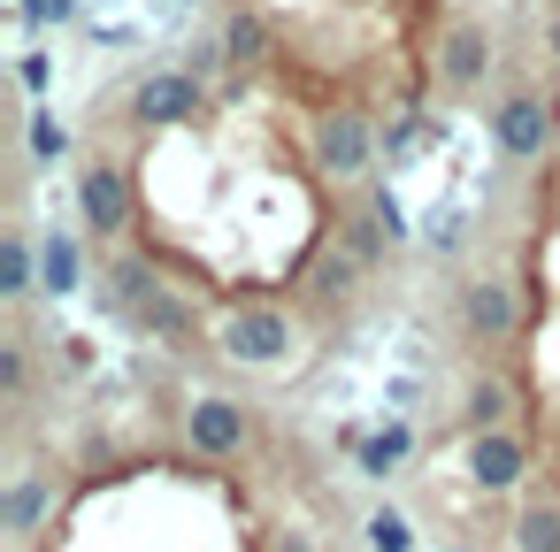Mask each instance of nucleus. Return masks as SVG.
<instances>
[{
    "label": "nucleus",
    "instance_id": "1",
    "mask_svg": "<svg viewBox=\"0 0 560 552\" xmlns=\"http://www.w3.org/2000/svg\"><path fill=\"white\" fill-rule=\"evenodd\" d=\"M292 345H300V322H292L284 307H238V315L223 322V353L246 361V368H284Z\"/></svg>",
    "mask_w": 560,
    "mask_h": 552
},
{
    "label": "nucleus",
    "instance_id": "2",
    "mask_svg": "<svg viewBox=\"0 0 560 552\" xmlns=\"http://www.w3.org/2000/svg\"><path fill=\"white\" fill-rule=\"evenodd\" d=\"M185 445L200 460H238L254 445V414L223 391H200V399H185Z\"/></svg>",
    "mask_w": 560,
    "mask_h": 552
},
{
    "label": "nucleus",
    "instance_id": "3",
    "mask_svg": "<svg viewBox=\"0 0 560 552\" xmlns=\"http://www.w3.org/2000/svg\"><path fill=\"white\" fill-rule=\"evenodd\" d=\"M514 322H522V300H514V284H499V277H476V284H460V330H468L476 345H499V338H514Z\"/></svg>",
    "mask_w": 560,
    "mask_h": 552
},
{
    "label": "nucleus",
    "instance_id": "4",
    "mask_svg": "<svg viewBox=\"0 0 560 552\" xmlns=\"http://www.w3.org/2000/svg\"><path fill=\"white\" fill-rule=\"evenodd\" d=\"M315 154H323V169H330V177H369V154H376V139H369V116H353V108H330V116L315 124Z\"/></svg>",
    "mask_w": 560,
    "mask_h": 552
},
{
    "label": "nucleus",
    "instance_id": "5",
    "mask_svg": "<svg viewBox=\"0 0 560 552\" xmlns=\"http://www.w3.org/2000/svg\"><path fill=\"white\" fill-rule=\"evenodd\" d=\"M529 475V445L514 437V430H483L476 445H468V483H483V491H514Z\"/></svg>",
    "mask_w": 560,
    "mask_h": 552
},
{
    "label": "nucleus",
    "instance_id": "6",
    "mask_svg": "<svg viewBox=\"0 0 560 552\" xmlns=\"http://www.w3.org/2000/svg\"><path fill=\"white\" fill-rule=\"evenodd\" d=\"M491 139H499V154H514V162H537L545 146H552V116H545V101H506L499 116H491Z\"/></svg>",
    "mask_w": 560,
    "mask_h": 552
},
{
    "label": "nucleus",
    "instance_id": "7",
    "mask_svg": "<svg viewBox=\"0 0 560 552\" xmlns=\"http://www.w3.org/2000/svg\"><path fill=\"white\" fill-rule=\"evenodd\" d=\"M78 208H85V231H101V238H124V223H131V192L108 162H93L78 177Z\"/></svg>",
    "mask_w": 560,
    "mask_h": 552
},
{
    "label": "nucleus",
    "instance_id": "8",
    "mask_svg": "<svg viewBox=\"0 0 560 552\" xmlns=\"http://www.w3.org/2000/svg\"><path fill=\"white\" fill-rule=\"evenodd\" d=\"M131 116L139 124H185V116H200V78H185V70H170V78H147L139 93H131Z\"/></svg>",
    "mask_w": 560,
    "mask_h": 552
},
{
    "label": "nucleus",
    "instance_id": "9",
    "mask_svg": "<svg viewBox=\"0 0 560 552\" xmlns=\"http://www.w3.org/2000/svg\"><path fill=\"white\" fill-rule=\"evenodd\" d=\"M460 422L483 437V430H514V384L506 376H476L468 399H460Z\"/></svg>",
    "mask_w": 560,
    "mask_h": 552
},
{
    "label": "nucleus",
    "instance_id": "10",
    "mask_svg": "<svg viewBox=\"0 0 560 552\" xmlns=\"http://www.w3.org/2000/svg\"><path fill=\"white\" fill-rule=\"evenodd\" d=\"M78 277H85V254H78V238L47 231V238H39V292H47V300H70V292H78Z\"/></svg>",
    "mask_w": 560,
    "mask_h": 552
},
{
    "label": "nucleus",
    "instance_id": "11",
    "mask_svg": "<svg viewBox=\"0 0 560 552\" xmlns=\"http://www.w3.org/2000/svg\"><path fill=\"white\" fill-rule=\"evenodd\" d=\"M47 506H55V483H47V475H16V483H9V514H0V521H9V537L24 544V537L47 521Z\"/></svg>",
    "mask_w": 560,
    "mask_h": 552
},
{
    "label": "nucleus",
    "instance_id": "12",
    "mask_svg": "<svg viewBox=\"0 0 560 552\" xmlns=\"http://www.w3.org/2000/svg\"><path fill=\"white\" fill-rule=\"evenodd\" d=\"M483 62H491V55H483V32H476V24H453V32H445V47H438L445 85H476V78H483Z\"/></svg>",
    "mask_w": 560,
    "mask_h": 552
},
{
    "label": "nucleus",
    "instance_id": "13",
    "mask_svg": "<svg viewBox=\"0 0 560 552\" xmlns=\"http://www.w3.org/2000/svg\"><path fill=\"white\" fill-rule=\"evenodd\" d=\"M514 552H560V498H529L514 514Z\"/></svg>",
    "mask_w": 560,
    "mask_h": 552
},
{
    "label": "nucleus",
    "instance_id": "14",
    "mask_svg": "<svg viewBox=\"0 0 560 552\" xmlns=\"http://www.w3.org/2000/svg\"><path fill=\"white\" fill-rule=\"evenodd\" d=\"M399 460H407V430H399V422H384L376 437H361V468H369V475H392Z\"/></svg>",
    "mask_w": 560,
    "mask_h": 552
},
{
    "label": "nucleus",
    "instance_id": "15",
    "mask_svg": "<svg viewBox=\"0 0 560 552\" xmlns=\"http://www.w3.org/2000/svg\"><path fill=\"white\" fill-rule=\"evenodd\" d=\"M369 552H415V529H407V514L376 506V514H369Z\"/></svg>",
    "mask_w": 560,
    "mask_h": 552
},
{
    "label": "nucleus",
    "instance_id": "16",
    "mask_svg": "<svg viewBox=\"0 0 560 552\" xmlns=\"http://www.w3.org/2000/svg\"><path fill=\"white\" fill-rule=\"evenodd\" d=\"M39 292V261H32V238H9V300H32Z\"/></svg>",
    "mask_w": 560,
    "mask_h": 552
},
{
    "label": "nucleus",
    "instance_id": "17",
    "mask_svg": "<svg viewBox=\"0 0 560 552\" xmlns=\"http://www.w3.org/2000/svg\"><path fill=\"white\" fill-rule=\"evenodd\" d=\"M0 391H9V399L32 391V353L24 345H0Z\"/></svg>",
    "mask_w": 560,
    "mask_h": 552
},
{
    "label": "nucleus",
    "instance_id": "18",
    "mask_svg": "<svg viewBox=\"0 0 560 552\" xmlns=\"http://www.w3.org/2000/svg\"><path fill=\"white\" fill-rule=\"evenodd\" d=\"M32 154H39V162H62V154H70V131H62L55 116H32Z\"/></svg>",
    "mask_w": 560,
    "mask_h": 552
},
{
    "label": "nucleus",
    "instance_id": "19",
    "mask_svg": "<svg viewBox=\"0 0 560 552\" xmlns=\"http://www.w3.org/2000/svg\"><path fill=\"white\" fill-rule=\"evenodd\" d=\"M223 47H231V62H254V55H261V47H269V39H261V24H254V16H238V24H231V39H223Z\"/></svg>",
    "mask_w": 560,
    "mask_h": 552
},
{
    "label": "nucleus",
    "instance_id": "20",
    "mask_svg": "<svg viewBox=\"0 0 560 552\" xmlns=\"http://www.w3.org/2000/svg\"><path fill=\"white\" fill-rule=\"evenodd\" d=\"M346 254H353V261H384V238H376L369 223H353V231H346Z\"/></svg>",
    "mask_w": 560,
    "mask_h": 552
}]
</instances>
